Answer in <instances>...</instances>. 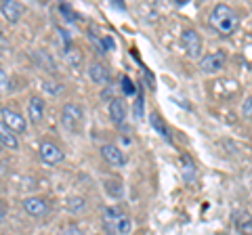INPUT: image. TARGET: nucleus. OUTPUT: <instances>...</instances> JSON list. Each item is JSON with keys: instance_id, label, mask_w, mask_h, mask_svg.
I'll use <instances>...</instances> for the list:
<instances>
[{"instance_id": "obj_6", "label": "nucleus", "mask_w": 252, "mask_h": 235, "mask_svg": "<svg viewBox=\"0 0 252 235\" xmlns=\"http://www.w3.org/2000/svg\"><path fill=\"white\" fill-rule=\"evenodd\" d=\"M101 155L109 166H124L126 164V153H122V149L114 143H105L101 145Z\"/></svg>"}, {"instance_id": "obj_24", "label": "nucleus", "mask_w": 252, "mask_h": 235, "mask_svg": "<svg viewBox=\"0 0 252 235\" xmlns=\"http://www.w3.org/2000/svg\"><path fill=\"white\" fill-rule=\"evenodd\" d=\"M4 216H6V208L2 206V202H0V223L4 221Z\"/></svg>"}, {"instance_id": "obj_17", "label": "nucleus", "mask_w": 252, "mask_h": 235, "mask_svg": "<svg viewBox=\"0 0 252 235\" xmlns=\"http://www.w3.org/2000/svg\"><path fill=\"white\" fill-rule=\"evenodd\" d=\"M67 210L69 212H82V210L86 208V204H84V198H80V195H78V198H67Z\"/></svg>"}, {"instance_id": "obj_25", "label": "nucleus", "mask_w": 252, "mask_h": 235, "mask_svg": "<svg viewBox=\"0 0 252 235\" xmlns=\"http://www.w3.org/2000/svg\"><path fill=\"white\" fill-rule=\"evenodd\" d=\"M141 105H143V97H139L137 105H135V109H137V116H141Z\"/></svg>"}, {"instance_id": "obj_1", "label": "nucleus", "mask_w": 252, "mask_h": 235, "mask_svg": "<svg viewBox=\"0 0 252 235\" xmlns=\"http://www.w3.org/2000/svg\"><path fill=\"white\" fill-rule=\"evenodd\" d=\"M210 26L217 29V32L220 36H231L235 29L240 28V15L238 11L233 9V6L229 4H223V2H219L215 4V9L210 11Z\"/></svg>"}, {"instance_id": "obj_21", "label": "nucleus", "mask_w": 252, "mask_h": 235, "mask_svg": "<svg viewBox=\"0 0 252 235\" xmlns=\"http://www.w3.org/2000/svg\"><path fill=\"white\" fill-rule=\"evenodd\" d=\"M9 86H11V80H9V74L4 72L2 67H0V92H4V90H9Z\"/></svg>"}, {"instance_id": "obj_2", "label": "nucleus", "mask_w": 252, "mask_h": 235, "mask_svg": "<svg viewBox=\"0 0 252 235\" xmlns=\"http://www.w3.org/2000/svg\"><path fill=\"white\" fill-rule=\"evenodd\" d=\"M82 120H84V112L78 103H65L61 112V124L65 126L69 132H78L82 128Z\"/></svg>"}, {"instance_id": "obj_16", "label": "nucleus", "mask_w": 252, "mask_h": 235, "mask_svg": "<svg viewBox=\"0 0 252 235\" xmlns=\"http://www.w3.org/2000/svg\"><path fill=\"white\" fill-rule=\"evenodd\" d=\"M105 191L112 198H122L124 195V187L120 178H105Z\"/></svg>"}, {"instance_id": "obj_10", "label": "nucleus", "mask_w": 252, "mask_h": 235, "mask_svg": "<svg viewBox=\"0 0 252 235\" xmlns=\"http://www.w3.org/2000/svg\"><path fill=\"white\" fill-rule=\"evenodd\" d=\"M28 118L32 124H40L44 120V101L40 97H32L28 103Z\"/></svg>"}, {"instance_id": "obj_20", "label": "nucleus", "mask_w": 252, "mask_h": 235, "mask_svg": "<svg viewBox=\"0 0 252 235\" xmlns=\"http://www.w3.org/2000/svg\"><path fill=\"white\" fill-rule=\"evenodd\" d=\"M65 61H67L69 65H80V61H82V55H80V51L67 49V53H65Z\"/></svg>"}, {"instance_id": "obj_18", "label": "nucleus", "mask_w": 252, "mask_h": 235, "mask_svg": "<svg viewBox=\"0 0 252 235\" xmlns=\"http://www.w3.org/2000/svg\"><path fill=\"white\" fill-rule=\"evenodd\" d=\"M152 118V126L158 130V132H162V137L166 139V141H170V135H168V130H166V126H164V122H162V118L158 116V114H152L149 116Z\"/></svg>"}, {"instance_id": "obj_23", "label": "nucleus", "mask_w": 252, "mask_h": 235, "mask_svg": "<svg viewBox=\"0 0 252 235\" xmlns=\"http://www.w3.org/2000/svg\"><path fill=\"white\" fill-rule=\"evenodd\" d=\"M103 49H105V51H112V49H114V38H112V36H105V38H103Z\"/></svg>"}, {"instance_id": "obj_22", "label": "nucleus", "mask_w": 252, "mask_h": 235, "mask_svg": "<svg viewBox=\"0 0 252 235\" xmlns=\"http://www.w3.org/2000/svg\"><path fill=\"white\" fill-rule=\"evenodd\" d=\"M57 235H84L78 227H74V225H69V227H65V229H61Z\"/></svg>"}, {"instance_id": "obj_19", "label": "nucleus", "mask_w": 252, "mask_h": 235, "mask_svg": "<svg viewBox=\"0 0 252 235\" xmlns=\"http://www.w3.org/2000/svg\"><path fill=\"white\" fill-rule=\"evenodd\" d=\"M122 92L126 97H132L137 92V88H135V84H132V80L128 76H122Z\"/></svg>"}, {"instance_id": "obj_5", "label": "nucleus", "mask_w": 252, "mask_h": 235, "mask_svg": "<svg viewBox=\"0 0 252 235\" xmlns=\"http://www.w3.org/2000/svg\"><path fill=\"white\" fill-rule=\"evenodd\" d=\"M2 122L9 126L13 132H26L28 130V122H26V118H23L19 112H15V109H11V107H2Z\"/></svg>"}, {"instance_id": "obj_11", "label": "nucleus", "mask_w": 252, "mask_h": 235, "mask_svg": "<svg viewBox=\"0 0 252 235\" xmlns=\"http://www.w3.org/2000/svg\"><path fill=\"white\" fill-rule=\"evenodd\" d=\"M126 118V109H124V103L120 99H112L109 101V120H112L116 126H120Z\"/></svg>"}, {"instance_id": "obj_15", "label": "nucleus", "mask_w": 252, "mask_h": 235, "mask_svg": "<svg viewBox=\"0 0 252 235\" xmlns=\"http://www.w3.org/2000/svg\"><path fill=\"white\" fill-rule=\"evenodd\" d=\"M181 166H183V170H181V172H183V178L187 183H191L195 178V164H193V160L183 153V155H181Z\"/></svg>"}, {"instance_id": "obj_14", "label": "nucleus", "mask_w": 252, "mask_h": 235, "mask_svg": "<svg viewBox=\"0 0 252 235\" xmlns=\"http://www.w3.org/2000/svg\"><path fill=\"white\" fill-rule=\"evenodd\" d=\"M235 227H238L240 235H252V216L248 212H235Z\"/></svg>"}, {"instance_id": "obj_9", "label": "nucleus", "mask_w": 252, "mask_h": 235, "mask_svg": "<svg viewBox=\"0 0 252 235\" xmlns=\"http://www.w3.org/2000/svg\"><path fill=\"white\" fill-rule=\"evenodd\" d=\"M23 210L32 216L40 218V216L49 214V204H46L42 198H26L23 200Z\"/></svg>"}, {"instance_id": "obj_8", "label": "nucleus", "mask_w": 252, "mask_h": 235, "mask_svg": "<svg viewBox=\"0 0 252 235\" xmlns=\"http://www.w3.org/2000/svg\"><path fill=\"white\" fill-rule=\"evenodd\" d=\"M23 4L21 2H15V0H4V2H0V13L4 15V19L9 23H17L23 15Z\"/></svg>"}, {"instance_id": "obj_12", "label": "nucleus", "mask_w": 252, "mask_h": 235, "mask_svg": "<svg viewBox=\"0 0 252 235\" xmlns=\"http://www.w3.org/2000/svg\"><path fill=\"white\" fill-rule=\"evenodd\" d=\"M89 76L94 84H107L109 82V69L103 63H93L89 67Z\"/></svg>"}, {"instance_id": "obj_7", "label": "nucleus", "mask_w": 252, "mask_h": 235, "mask_svg": "<svg viewBox=\"0 0 252 235\" xmlns=\"http://www.w3.org/2000/svg\"><path fill=\"white\" fill-rule=\"evenodd\" d=\"M40 160L44 164H49V166H55V164H59L63 160V151L55 143L44 141V143H40Z\"/></svg>"}, {"instance_id": "obj_13", "label": "nucleus", "mask_w": 252, "mask_h": 235, "mask_svg": "<svg viewBox=\"0 0 252 235\" xmlns=\"http://www.w3.org/2000/svg\"><path fill=\"white\" fill-rule=\"evenodd\" d=\"M0 143H2L4 147H9V149H17L19 147V141H17V137H15V132L6 126L2 120H0Z\"/></svg>"}, {"instance_id": "obj_3", "label": "nucleus", "mask_w": 252, "mask_h": 235, "mask_svg": "<svg viewBox=\"0 0 252 235\" xmlns=\"http://www.w3.org/2000/svg\"><path fill=\"white\" fill-rule=\"evenodd\" d=\"M181 46H183V51L187 53V57H200V53H202V38L200 34L195 32V29L191 28H187L183 29V34H181Z\"/></svg>"}, {"instance_id": "obj_4", "label": "nucleus", "mask_w": 252, "mask_h": 235, "mask_svg": "<svg viewBox=\"0 0 252 235\" xmlns=\"http://www.w3.org/2000/svg\"><path fill=\"white\" fill-rule=\"evenodd\" d=\"M225 63H227L225 51H215V53H208L206 57L200 59V69L204 74H217L225 67Z\"/></svg>"}]
</instances>
